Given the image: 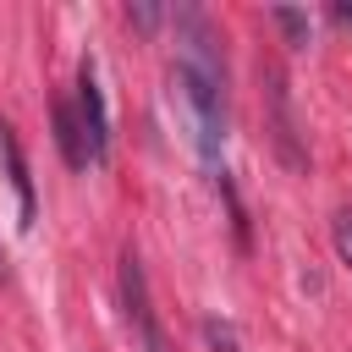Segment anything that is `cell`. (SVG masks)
Listing matches in <instances>:
<instances>
[{
	"label": "cell",
	"instance_id": "cell-8",
	"mask_svg": "<svg viewBox=\"0 0 352 352\" xmlns=\"http://www.w3.org/2000/svg\"><path fill=\"white\" fill-rule=\"evenodd\" d=\"M336 248H341V258L352 264V214H341V220H336Z\"/></svg>",
	"mask_w": 352,
	"mask_h": 352
},
{
	"label": "cell",
	"instance_id": "cell-5",
	"mask_svg": "<svg viewBox=\"0 0 352 352\" xmlns=\"http://www.w3.org/2000/svg\"><path fill=\"white\" fill-rule=\"evenodd\" d=\"M55 143H60V154H66L72 170L88 165V143H82V126H77V110L72 104H55Z\"/></svg>",
	"mask_w": 352,
	"mask_h": 352
},
{
	"label": "cell",
	"instance_id": "cell-7",
	"mask_svg": "<svg viewBox=\"0 0 352 352\" xmlns=\"http://www.w3.org/2000/svg\"><path fill=\"white\" fill-rule=\"evenodd\" d=\"M204 336H209L214 346H226V352L236 346V336H231V324H220V319H204Z\"/></svg>",
	"mask_w": 352,
	"mask_h": 352
},
{
	"label": "cell",
	"instance_id": "cell-6",
	"mask_svg": "<svg viewBox=\"0 0 352 352\" xmlns=\"http://www.w3.org/2000/svg\"><path fill=\"white\" fill-rule=\"evenodd\" d=\"M275 22H280L297 44H308V16H302V11H275Z\"/></svg>",
	"mask_w": 352,
	"mask_h": 352
},
{
	"label": "cell",
	"instance_id": "cell-4",
	"mask_svg": "<svg viewBox=\"0 0 352 352\" xmlns=\"http://www.w3.org/2000/svg\"><path fill=\"white\" fill-rule=\"evenodd\" d=\"M0 154H6V170H11V187H16V226L28 231V226H33V182H28V165H22L16 138H11L6 121H0Z\"/></svg>",
	"mask_w": 352,
	"mask_h": 352
},
{
	"label": "cell",
	"instance_id": "cell-1",
	"mask_svg": "<svg viewBox=\"0 0 352 352\" xmlns=\"http://www.w3.org/2000/svg\"><path fill=\"white\" fill-rule=\"evenodd\" d=\"M192 28V44L182 50L176 72H170V88L182 99V116L192 126V148L204 160L209 176H226V77H220V60L209 50V33L198 16H187Z\"/></svg>",
	"mask_w": 352,
	"mask_h": 352
},
{
	"label": "cell",
	"instance_id": "cell-2",
	"mask_svg": "<svg viewBox=\"0 0 352 352\" xmlns=\"http://www.w3.org/2000/svg\"><path fill=\"white\" fill-rule=\"evenodd\" d=\"M77 126H82L88 160L104 165V160H110V110H104V94H99V72H94V60L77 66Z\"/></svg>",
	"mask_w": 352,
	"mask_h": 352
},
{
	"label": "cell",
	"instance_id": "cell-3",
	"mask_svg": "<svg viewBox=\"0 0 352 352\" xmlns=\"http://www.w3.org/2000/svg\"><path fill=\"white\" fill-rule=\"evenodd\" d=\"M121 302H126V324H132V336L143 341V352H165V336H160V319H154V308H148V280H143L138 253L121 258Z\"/></svg>",
	"mask_w": 352,
	"mask_h": 352
},
{
	"label": "cell",
	"instance_id": "cell-10",
	"mask_svg": "<svg viewBox=\"0 0 352 352\" xmlns=\"http://www.w3.org/2000/svg\"><path fill=\"white\" fill-rule=\"evenodd\" d=\"M0 275H6V258H0Z\"/></svg>",
	"mask_w": 352,
	"mask_h": 352
},
{
	"label": "cell",
	"instance_id": "cell-9",
	"mask_svg": "<svg viewBox=\"0 0 352 352\" xmlns=\"http://www.w3.org/2000/svg\"><path fill=\"white\" fill-rule=\"evenodd\" d=\"M126 16H132V22H138V28H154V16H160V11H154V6H132V11H126Z\"/></svg>",
	"mask_w": 352,
	"mask_h": 352
}]
</instances>
